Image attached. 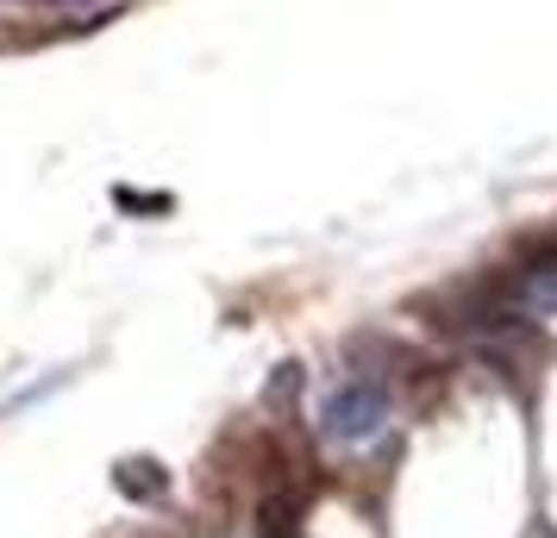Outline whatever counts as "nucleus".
<instances>
[{
  "label": "nucleus",
  "instance_id": "1",
  "mask_svg": "<svg viewBox=\"0 0 557 538\" xmlns=\"http://www.w3.org/2000/svg\"><path fill=\"white\" fill-rule=\"evenodd\" d=\"M388 420H395V395L376 376H345L320 401V438L326 445H370V438L388 433Z\"/></svg>",
  "mask_w": 557,
  "mask_h": 538
},
{
  "label": "nucleus",
  "instance_id": "2",
  "mask_svg": "<svg viewBox=\"0 0 557 538\" xmlns=\"http://www.w3.org/2000/svg\"><path fill=\"white\" fill-rule=\"evenodd\" d=\"M495 295H502V308L520 313V320H552L557 313V245L545 257L520 263L507 283H495Z\"/></svg>",
  "mask_w": 557,
  "mask_h": 538
},
{
  "label": "nucleus",
  "instance_id": "3",
  "mask_svg": "<svg viewBox=\"0 0 557 538\" xmlns=\"http://www.w3.org/2000/svg\"><path fill=\"white\" fill-rule=\"evenodd\" d=\"M113 488H120L126 501H145V508H151V501L170 495V470H163L157 458H126L120 470H113Z\"/></svg>",
  "mask_w": 557,
  "mask_h": 538
},
{
  "label": "nucleus",
  "instance_id": "4",
  "mask_svg": "<svg viewBox=\"0 0 557 538\" xmlns=\"http://www.w3.org/2000/svg\"><path fill=\"white\" fill-rule=\"evenodd\" d=\"M257 538H301V520H295V508L288 501H263V513H257Z\"/></svg>",
  "mask_w": 557,
  "mask_h": 538
},
{
  "label": "nucleus",
  "instance_id": "5",
  "mask_svg": "<svg viewBox=\"0 0 557 538\" xmlns=\"http://www.w3.org/2000/svg\"><path fill=\"white\" fill-rule=\"evenodd\" d=\"M113 201L126 207V213H170V195H138V188H113Z\"/></svg>",
  "mask_w": 557,
  "mask_h": 538
}]
</instances>
